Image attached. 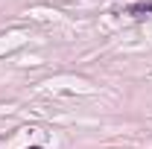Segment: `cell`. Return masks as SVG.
Listing matches in <instances>:
<instances>
[{
  "mask_svg": "<svg viewBox=\"0 0 152 149\" xmlns=\"http://www.w3.org/2000/svg\"><path fill=\"white\" fill-rule=\"evenodd\" d=\"M149 12H152V0L149 3H146V0H143V3H132V6L126 9V15H132V18H143V15H149Z\"/></svg>",
  "mask_w": 152,
  "mask_h": 149,
  "instance_id": "cell-1",
  "label": "cell"
},
{
  "mask_svg": "<svg viewBox=\"0 0 152 149\" xmlns=\"http://www.w3.org/2000/svg\"><path fill=\"white\" fill-rule=\"evenodd\" d=\"M26 149H44V146H26Z\"/></svg>",
  "mask_w": 152,
  "mask_h": 149,
  "instance_id": "cell-2",
  "label": "cell"
}]
</instances>
